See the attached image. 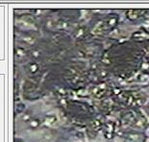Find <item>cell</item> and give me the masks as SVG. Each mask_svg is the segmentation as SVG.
<instances>
[{
	"mask_svg": "<svg viewBox=\"0 0 149 142\" xmlns=\"http://www.w3.org/2000/svg\"><path fill=\"white\" fill-rule=\"evenodd\" d=\"M58 121L59 119L56 117V116H51V117H47L45 120V124L50 126V127H56L58 125Z\"/></svg>",
	"mask_w": 149,
	"mask_h": 142,
	"instance_id": "7a4b0ae2",
	"label": "cell"
},
{
	"mask_svg": "<svg viewBox=\"0 0 149 142\" xmlns=\"http://www.w3.org/2000/svg\"><path fill=\"white\" fill-rule=\"evenodd\" d=\"M40 136L42 138L43 140L45 141H53L55 139V135L49 132H40Z\"/></svg>",
	"mask_w": 149,
	"mask_h": 142,
	"instance_id": "6da1fadb",
	"label": "cell"
},
{
	"mask_svg": "<svg viewBox=\"0 0 149 142\" xmlns=\"http://www.w3.org/2000/svg\"><path fill=\"white\" fill-rule=\"evenodd\" d=\"M101 26H102V22H100V23L98 24L97 26L95 27V31H94V32L97 33V34H100L101 32H102V31H103V28L101 27Z\"/></svg>",
	"mask_w": 149,
	"mask_h": 142,
	"instance_id": "3957f363",
	"label": "cell"
}]
</instances>
